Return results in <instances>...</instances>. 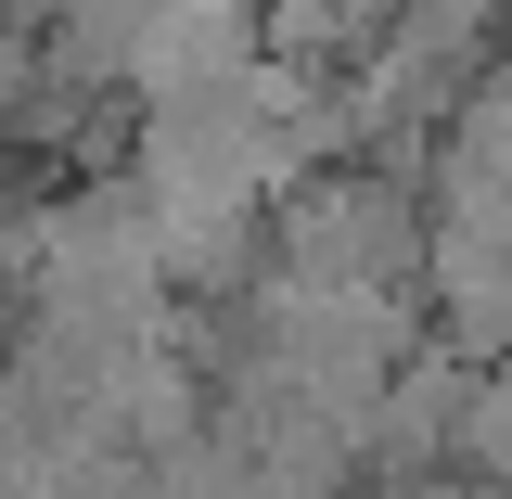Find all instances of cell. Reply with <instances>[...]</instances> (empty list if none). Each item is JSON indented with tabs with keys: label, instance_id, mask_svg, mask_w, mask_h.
<instances>
[{
	"label": "cell",
	"instance_id": "6da1fadb",
	"mask_svg": "<svg viewBox=\"0 0 512 499\" xmlns=\"http://www.w3.org/2000/svg\"><path fill=\"white\" fill-rule=\"evenodd\" d=\"M384 26H397V0H256V39L308 77H359Z\"/></svg>",
	"mask_w": 512,
	"mask_h": 499
}]
</instances>
